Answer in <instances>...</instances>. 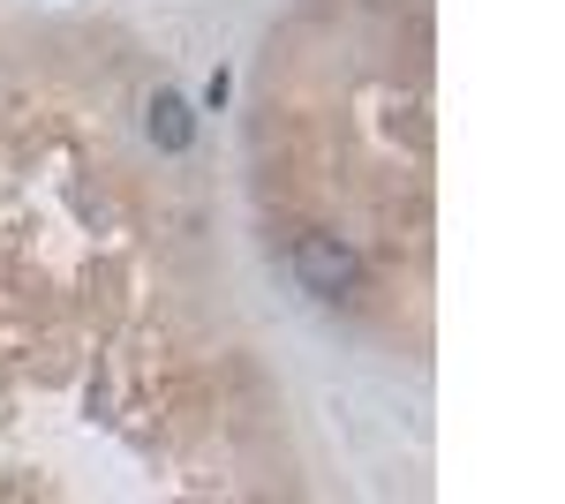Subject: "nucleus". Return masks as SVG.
<instances>
[{
	"label": "nucleus",
	"mask_w": 565,
	"mask_h": 504,
	"mask_svg": "<svg viewBox=\"0 0 565 504\" xmlns=\"http://www.w3.org/2000/svg\"><path fill=\"white\" fill-rule=\"evenodd\" d=\"M295 279H302L317 301H340V294H354L362 264H354V249L340 234H302V242H295Z\"/></svg>",
	"instance_id": "1"
},
{
	"label": "nucleus",
	"mask_w": 565,
	"mask_h": 504,
	"mask_svg": "<svg viewBox=\"0 0 565 504\" xmlns=\"http://www.w3.org/2000/svg\"><path fill=\"white\" fill-rule=\"evenodd\" d=\"M143 128H151V143H159V151H189V143H196V114H189V98H181V90H159Z\"/></svg>",
	"instance_id": "2"
}]
</instances>
